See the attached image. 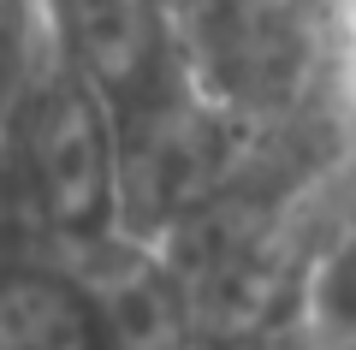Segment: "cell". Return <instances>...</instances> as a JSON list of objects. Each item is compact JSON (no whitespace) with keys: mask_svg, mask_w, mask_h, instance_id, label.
<instances>
[{"mask_svg":"<svg viewBox=\"0 0 356 350\" xmlns=\"http://www.w3.org/2000/svg\"><path fill=\"white\" fill-rule=\"evenodd\" d=\"M267 350H356V333L350 326H327V321H315V315L297 309V321L285 326V333H273Z\"/></svg>","mask_w":356,"mask_h":350,"instance_id":"3957f363","label":"cell"},{"mask_svg":"<svg viewBox=\"0 0 356 350\" xmlns=\"http://www.w3.org/2000/svg\"><path fill=\"white\" fill-rule=\"evenodd\" d=\"M60 262L83 285L107 350H191L202 309H196V285L172 262V250L125 225Z\"/></svg>","mask_w":356,"mask_h":350,"instance_id":"6da1fadb","label":"cell"},{"mask_svg":"<svg viewBox=\"0 0 356 350\" xmlns=\"http://www.w3.org/2000/svg\"><path fill=\"white\" fill-rule=\"evenodd\" d=\"M303 315L356 333V232L332 255H321L315 279H309V291H303Z\"/></svg>","mask_w":356,"mask_h":350,"instance_id":"7a4b0ae2","label":"cell"}]
</instances>
